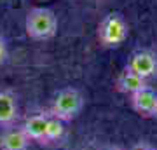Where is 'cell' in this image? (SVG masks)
<instances>
[{
  "label": "cell",
  "mask_w": 157,
  "mask_h": 150,
  "mask_svg": "<svg viewBox=\"0 0 157 150\" xmlns=\"http://www.w3.org/2000/svg\"><path fill=\"white\" fill-rule=\"evenodd\" d=\"M126 68H129L131 72H135L136 75H140L143 80L148 82L150 79L157 77V54H155V51L136 49L128 58Z\"/></svg>",
  "instance_id": "277c9868"
},
{
  "label": "cell",
  "mask_w": 157,
  "mask_h": 150,
  "mask_svg": "<svg viewBox=\"0 0 157 150\" xmlns=\"http://www.w3.org/2000/svg\"><path fill=\"white\" fill-rule=\"evenodd\" d=\"M152 119H157V106H155V112H154V117Z\"/></svg>",
  "instance_id": "5bb4252c"
},
{
  "label": "cell",
  "mask_w": 157,
  "mask_h": 150,
  "mask_svg": "<svg viewBox=\"0 0 157 150\" xmlns=\"http://www.w3.org/2000/svg\"><path fill=\"white\" fill-rule=\"evenodd\" d=\"M129 103L138 115L150 119V117H154V112L157 106V91L150 86H145L143 89L129 96Z\"/></svg>",
  "instance_id": "5b68a950"
},
{
  "label": "cell",
  "mask_w": 157,
  "mask_h": 150,
  "mask_svg": "<svg viewBox=\"0 0 157 150\" xmlns=\"http://www.w3.org/2000/svg\"><path fill=\"white\" fill-rule=\"evenodd\" d=\"M26 35L33 40H49L58 32V16L49 7H33L25 17Z\"/></svg>",
  "instance_id": "6da1fadb"
},
{
  "label": "cell",
  "mask_w": 157,
  "mask_h": 150,
  "mask_svg": "<svg viewBox=\"0 0 157 150\" xmlns=\"http://www.w3.org/2000/svg\"><path fill=\"white\" fill-rule=\"evenodd\" d=\"M30 143L21 126H11L0 131V150H28Z\"/></svg>",
  "instance_id": "ba28073f"
},
{
  "label": "cell",
  "mask_w": 157,
  "mask_h": 150,
  "mask_svg": "<svg viewBox=\"0 0 157 150\" xmlns=\"http://www.w3.org/2000/svg\"><path fill=\"white\" fill-rule=\"evenodd\" d=\"M84 108V96L82 93L75 87H63L59 89L49 106V113L56 117L63 122H72L73 119L80 115V112Z\"/></svg>",
  "instance_id": "7a4b0ae2"
},
{
  "label": "cell",
  "mask_w": 157,
  "mask_h": 150,
  "mask_svg": "<svg viewBox=\"0 0 157 150\" xmlns=\"http://www.w3.org/2000/svg\"><path fill=\"white\" fill-rule=\"evenodd\" d=\"M9 58V47H7V40L0 35V67L7 61Z\"/></svg>",
  "instance_id": "8fae6325"
},
{
  "label": "cell",
  "mask_w": 157,
  "mask_h": 150,
  "mask_svg": "<svg viewBox=\"0 0 157 150\" xmlns=\"http://www.w3.org/2000/svg\"><path fill=\"white\" fill-rule=\"evenodd\" d=\"M145 86H148L147 80H143L140 75H136L135 72H131V70L126 68V67L122 68V72L119 73L117 79H115V89H117L119 93L126 94V96L135 94L136 91L143 89Z\"/></svg>",
  "instance_id": "9c48e42d"
},
{
  "label": "cell",
  "mask_w": 157,
  "mask_h": 150,
  "mask_svg": "<svg viewBox=\"0 0 157 150\" xmlns=\"http://www.w3.org/2000/svg\"><path fill=\"white\" fill-rule=\"evenodd\" d=\"M129 150H157V148L154 145H150L148 141H138V143H135Z\"/></svg>",
  "instance_id": "7c38bea8"
},
{
  "label": "cell",
  "mask_w": 157,
  "mask_h": 150,
  "mask_svg": "<svg viewBox=\"0 0 157 150\" xmlns=\"http://www.w3.org/2000/svg\"><path fill=\"white\" fill-rule=\"evenodd\" d=\"M19 119V103L17 96L11 89H0V128L16 126Z\"/></svg>",
  "instance_id": "8992f818"
},
{
  "label": "cell",
  "mask_w": 157,
  "mask_h": 150,
  "mask_svg": "<svg viewBox=\"0 0 157 150\" xmlns=\"http://www.w3.org/2000/svg\"><path fill=\"white\" fill-rule=\"evenodd\" d=\"M129 35L128 23L121 12H108L103 16V19L98 25V40L103 47L107 49H115L126 42Z\"/></svg>",
  "instance_id": "3957f363"
},
{
  "label": "cell",
  "mask_w": 157,
  "mask_h": 150,
  "mask_svg": "<svg viewBox=\"0 0 157 150\" xmlns=\"http://www.w3.org/2000/svg\"><path fill=\"white\" fill-rule=\"evenodd\" d=\"M47 121H49V112H35L28 115L21 124V129L28 136L30 141L45 145V129H47Z\"/></svg>",
  "instance_id": "52a82bcc"
},
{
  "label": "cell",
  "mask_w": 157,
  "mask_h": 150,
  "mask_svg": "<svg viewBox=\"0 0 157 150\" xmlns=\"http://www.w3.org/2000/svg\"><path fill=\"white\" fill-rule=\"evenodd\" d=\"M101 150H124V148H121V147H105V148H101Z\"/></svg>",
  "instance_id": "4fadbf2b"
},
{
  "label": "cell",
  "mask_w": 157,
  "mask_h": 150,
  "mask_svg": "<svg viewBox=\"0 0 157 150\" xmlns=\"http://www.w3.org/2000/svg\"><path fill=\"white\" fill-rule=\"evenodd\" d=\"M67 134V128H65V122L52 117L49 113V121H47V129H45V145L51 143H58L61 141Z\"/></svg>",
  "instance_id": "30bf717a"
}]
</instances>
